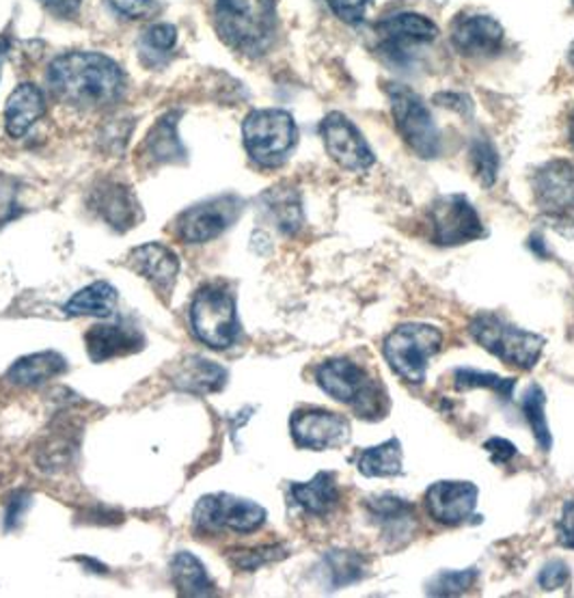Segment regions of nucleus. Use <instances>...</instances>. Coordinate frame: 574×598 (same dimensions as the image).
I'll list each match as a JSON object with an SVG mask.
<instances>
[{
  "mask_svg": "<svg viewBox=\"0 0 574 598\" xmlns=\"http://www.w3.org/2000/svg\"><path fill=\"white\" fill-rule=\"evenodd\" d=\"M133 268L144 275L149 284H153L158 290L169 292L173 290V284L180 273V260L177 255L160 244V242H147L144 246L133 251Z\"/></svg>",
  "mask_w": 574,
  "mask_h": 598,
  "instance_id": "obj_23",
  "label": "nucleus"
},
{
  "mask_svg": "<svg viewBox=\"0 0 574 598\" xmlns=\"http://www.w3.org/2000/svg\"><path fill=\"white\" fill-rule=\"evenodd\" d=\"M171 384L195 395L218 393L227 384V370L210 359L193 355L171 372Z\"/></svg>",
  "mask_w": 574,
  "mask_h": 598,
  "instance_id": "obj_24",
  "label": "nucleus"
},
{
  "mask_svg": "<svg viewBox=\"0 0 574 598\" xmlns=\"http://www.w3.org/2000/svg\"><path fill=\"white\" fill-rule=\"evenodd\" d=\"M7 50H9L7 39H0V68H2V61H4V57H7Z\"/></svg>",
  "mask_w": 574,
  "mask_h": 598,
  "instance_id": "obj_49",
  "label": "nucleus"
},
{
  "mask_svg": "<svg viewBox=\"0 0 574 598\" xmlns=\"http://www.w3.org/2000/svg\"><path fill=\"white\" fill-rule=\"evenodd\" d=\"M289 499L309 517L324 519L333 515L342 499L335 473L320 471L309 482H294L289 486Z\"/></svg>",
  "mask_w": 574,
  "mask_h": 598,
  "instance_id": "obj_21",
  "label": "nucleus"
},
{
  "mask_svg": "<svg viewBox=\"0 0 574 598\" xmlns=\"http://www.w3.org/2000/svg\"><path fill=\"white\" fill-rule=\"evenodd\" d=\"M320 135L329 156L346 171L365 173L374 166L376 156L359 128L344 113H329L320 124Z\"/></svg>",
  "mask_w": 574,
  "mask_h": 598,
  "instance_id": "obj_14",
  "label": "nucleus"
},
{
  "mask_svg": "<svg viewBox=\"0 0 574 598\" xmlns=\"http://www.w3.org/2000/svg\"><path fill=\"white\" fill-rule=\"evenodd\" d=\"M569 139H571V146H573L574 150V108L573 115H571V122H569Z\"/></svg>",
  "mask_w": 574,
  "mask_h": 598,
  "instance_id": "obj_50",
  "label": "nucleus"
},
{
  "mask_svg": "<svg viewBox=\"0 0 574 598\" xmlns=\"http://www.w3.org/2000/svg\"><path fill=\"white\" fill-rule=\"evenodd\" d=\"M378 50L393 66H409L415 59V48L432 44L438 37V26L428 15L402 11L387 15L374 24Z\"/></svg>",
  "mask_w": 574,
  "mask_h": 598,
  "instance_id": "obj_9",
  "label": "nucleus"
},
{
  "mask_svg": "<svg viewBox=\"0 0 574 598\" xmlns=\"http://www.w3.org/2000/svg\"><path fill=\"white\" fill-rule=\"evenodd\" d=\"M119 295L108 281H95L80 292H76L72 299L64 304V311L72 318H111L117 309Z\"/></svg>",
  "mask_w": 574,
  "mask_h": 598,
  "instance_id": "obj_30",
  "label": "nucleus"
},
{
  "mask_svg": "<svg viewBox=\"0 0 574 598\" xmlns=\"http://www.w3.org/2000/svg\"><path fill=\"white\" fill-rule=\"evenodd\" d=\"M175 42H177L175 26H171V24H156L149 31H145L141 46H144L145 55L164 57L167 53L173 50Z\"/></svg>",
  "mask_w": 574,
  "mask_h": 598,
  "instance_id": "obj_37",
  "label": "nucleus"
},
{
  "mask_svg": "<svg viewBox=\"0 0 574 598\" xmlns=\"http://www.w3.org/2000/svg\"><path fill=\"white\" fill-rule=\"evenodd\" d=\"M443 346V333L422 322L395 326L382 342V355L391 372L409 384H424L431 359Z\"/></svg>",
  "mask_w": 574,
  "mask_h": 598,
  "instance_id": "obj_5",
  "label": "nucleus"
},
{
  "mask_svg": "<svg viewBox=\"0 0 574 598\" xmlns=\"http://www.w3.org/2000/svg\"><path fill=\"white\" fill-rule=\"evenodd\" d=\"M31 495L28 493H15L9 502H7V510H4V529H13L18 527L22 517L26 515V510L31 508Z\"/></svg>",
  "mask_w": 574,
  "mask_h": 598,
  "instance_id": "obj_41",
  "label": "nucleus"
},
{
  "mask_svg": "<svg viewBox=\"0 0 574 598\" xmlns=\"http://www.w3.org/2000/svg\"><path fill=\"white\" fill-rule=\"evenodd\" d=\"M215 20L231 48L262 55L277 33V0H216Z\"/></svg>",
  "mask_w": 574,
  "mask_h": 598,
  "instance_id": "obj_2",
  "label": "nucleus"
},
{
  "mask_svg": "<svg viewBox=\"0 0 574 598\" xmlns=\"http://www.w3.org/2000/svg\"><path fill=\"white\" fill-rule=\"evenodd\" d=\"M46 113V97L33 82L15 87L4 104V128L11 139L24 137Z\"/></svg>",
  "mask_w": 574,
  "mask_h": 598,
  "instance_id": "obj_22",
  "label": "nucleus"
},
{
  "mask_svg": "<svg viewBox=\"0 0 574 598\" xmlns=\"http://www.w3.org/2000/svg\"><path fill=\"white\" fill-rule=\"evenodd\" d=\"M469 162H471L475 180L484 188H493L500 177V166H502L500 151L493 146V141L486 137H475L469 148Z\"/></svg>",
  "mask_w": 574,
  "mask_h": 598,
  "instance_id": "obj_33",
  "label": "nucleus"
},
{
  "mask_svg": "<svg viewBox=\"0 0 574 598\" xmlns=\"http://www.w3.org/2000/svg\"><path fill=\"white\" fill-rule=\"evenodd\" d=\"M369 0H329L331 11L346 24L357 26L365 20V9Z\"/></svg>",
  "mask_w": 574,
  "mask_h": 598,
  "instance_id": "obj_40",
  "label": "nucleus"
},
{
  "mask_svg": "<svg viewBox=\"0 0 574 598\" xmlns=\"http://www.w3.org/2000/svg\"><path fill=\"white\" fill-rule=\"evenodd\" d=\"M573 2H574V0H573Z\"/></svg>",
  "mask_w": 574,
  "mask_h": 598,
  "instance_id": "obj_52",
  "label": "nucleus"
},
{
  "mask_svg": "<svg viewBox=\"0 0 574 598\" xmlns=\"http://www.w3.org/2000/svg\"><path fill=\"white\" fill-rule=\"evenodd\" d=\"M177 119H180V113H169L151 128L144 150L145 156L153 164L186 160V148L182 146V141L177 137Z\"/></svg>",
  "mask_w": 574,
  "mask_h": 598,
  "instance_id": "obj_28",
  "label": "nucleus"
},
{
  "mask_svg": "<svg viewBox=\"0 0 574 598\" xmlns=\"http://www.w3.org/2000/svg\"><path fill=\"white\" fill-rule=\"evenodd\" d=\"M287 555L286 547L282 544H268V547H257V549H249V551H236L229 555L231 564L238 568V571H246V573H253L271 562H277V560H284Z\"/></svg>",
  "mask_w": 574,
  "mask_h": 598,
  "instance_id": "obj_36",
  "label": "nucleus"
},
{
  "mask_svg": "<svg viewBox=\"0 0 574 598\" xmlns=\"http://www.w3.org/2000/svg\"><path fill=\"white\" fill-rule=\"evenodd\" d=\"M193 521L202 531L231 529L236 533H253L266 524V510L229 493H213L199 499Z\"/></svg>",
  "mask_w": 574,
  "mask_h": 598,
  "instance_id": "obj_12",
  "label": "nucleus"
},
{
  "mask_svg": "<svg viewBox=\"0 0 574 598\" xmlns=\"http://www.w3.org/2000/svg\"><path fill=\"white\" fill-rule=\"evenodd\" d=\"M115 13L126 15L128 20H151L162 11V2L158 0H106Z\"/></svg>",
  "mask_w": 574,
  "mask_h": 598,
  "instance_id": "obj_39",
  "label": "nucleus"
},
{
  "mask_svg": "<svg viewBox=\"0 0 574 598\" xmlns=\"http://www.w3.org/2000/svg\"><path fill=\"white\" fill-rule=\"evenodd\" d=\"M53 13H59V15H72L78 9H80V2L82 0H42Z\"/></svg>",
  "mask_w": 574,
  "mask_h": 598,
  "instance_id": "obj_46",
  "label": "nucleus"
},
{
  "mask_svg": "<svg viewBox=\"0 0 574 598\" xmlns=\"http://www.w3.org/2000/svg\"><path fill=\"white\" fill-rule=\"evenodd\" d=\"M289 433L294 444L300 449L326 451L342 448L351 441V422L324 409H305L296 411L289 419Z\"/></svg>",
  "mask_w": 574,
  "mask_h": 598,
  "instance_id": "obj_13",
  "label": "nucleus"
},
{
  "mask_svg": "<svg viewBox=\"0 0 574 598\" xmlns=\"http://www.w3.org/2000/svg\"><path fill=\"white\" fill-rule=\"evenodd\" d=\"M244 212L238 195H220L184 210L175 219V235L186 244H206L222 235Z\"/></svg>",
  "mask_w": 574,
  "mask_h": 598,
  "instance_id": "obj_11",
  "label": "nucleus"
},
{
  "mask_svg": "<svg viewBox=\"0 0 574 598\" xmlns=\"http://www.w3.org/2000/svg\"><path fill=\"white\" fill-rule=\"evenodd\" d=\"M426 221L432 242L438 246H460L489 235L475 206L464 195H443L434 199Z\"/></svg>",
  "mask_w": 574,
  "mask_h": 598,
  "instance_id": "obj_10",
  "label": "nucleus"
},
{
  "mask_svg": "<svg viewBox=\"0 0 574 598\" xmlns=\"http://www.w3.org/2000/svg\"><path fill=\"white\" fill-rule=\"evenodd\" d=\"M520 409H523V415L527 419V426L529 430L533 433V439L538 444V448L542 451H551L553 448V435H551V428H549V422H547V395H544V389L540 384H529L523 393V400H520Z\"/></svg>",
  "mask_w": 574,
  "mask_h": 598,
  "instance_id": "obj_32",
  "label": "nucleus"
},
{
  "mask_svg": "<svg viewBox=\"0 0 574 598\" xmlns=\"http://www.w3.org/2000/svg\"><path fill=\"white\" fill-rule=\"evenodd\" d=\"M434 104L445 106V108H451V111H456V113H460V115H469V113L473 111V102H471V97L464 95V93H451V91L438 93V95H434Z\"/></svg>",
  "mask_w": 574,
  "mask_h": 598,
  "instance_id": "obj_45",
  "label": "nucleus"
},
{
  "mask_svg": "<svg viewBox=\"0 0 574 598\" xmlns=\"http://www.w3.org/2000/svg\"><path fill=\"white\" fill-rule=\"evenodd\" d=\"M84 346L89 359L95 364H104L117 357L135 355L144 350V335L135 326L126 324H95L84 335Z\"/></svg>",
  "mask_w": 574,
  "mask_h": 598,
  "instance_id": "obj_20",
  "label": "nucleus"
},
{
  "mask_svg": "<svg viewBox=\"0 0 574 598\" xmlns=\"http://www.w3.org/2000/svg\"><path fill=\"white\" fill-rule=\"evenodd\" d=\"M357 469L365 478H395L404 473V453L398 437L376 446L363 449L357 458Z\"/></svg>",
  "mask_w": 574,
  "mask_h": 598,
  "instance_id": "obj_31",
  "label": "nucleus"
},
{
  "mask_svg": "<svg viewBox=\"0 0 574 598\" xmlns=\"http://www.w3.org/2000/svg\"><path fill=\"white\" fill-rule=\"evenodd\" d=\"M480 491L473 482L443 480L426 491V510L436 524L458 527L475 517Z\"/></svg>",
  "mask_w": 574,
  "mask_h": 598,
  "instance_id": "obj_18",
  "label": "nucleus"
},
{
  "mask_svg": "<svg viewBox=\"0 0 574 598\" xmlns=\"http://www.w3.org/2000/svg\"><path fill=\"white\" fill-rule=\"evenodd\" d=\"M505 31L493 15L467 13L451 22V46L458 55L471 59L495 57L503 50Z\"/></svg>",
  "mask_w": 574,
  "mask_h": 598,
  "instance_id": "obj_16",
  "label": "nucleus"
},
{
  "mask_svg": "<svg viewBox=\"0 0 574 598\" xmlns=\"http://www.w3.org/2000/svg\"><path fill=\"white\" fill-rule=\"evenodd\" d=\"M454 387L458 391L467 389H489L497 393L502 400H512L516 380L514 378H503V376L493 375V372H480V370H469L460 368L454 372Z\"/></svg>",
  "mask_w": 574,
  "mask_h": 598,
  "instance_id": "obj_34",
  "label": "nucleus"
},
{
  "mask_svg": "<svg viewBox=\"0 0 574 598\" xmlns=\"http://www.w3.org/2000/svg\"><path fill=\"white\" fill-rule=\"evenodd\" d=\"M91 208L102 217V221L117 231H128L141 221V206L135 193L119 182H100L89 197Z\"/></svg>",
  "mask_w": 574,
  "mask_h": 598,
  "instance_id": "obj_19",
  "label": "nucleus"
},
{
  "mask_svg": "<svg viewBox=\"0 0 574 598\" xmlns=\"http://www.w3.org/2000/svg\"><path fill=\"white\" fill-rule=\"evenodd\" d=\"M20 204H18V191L13 186H0V227L11 223L20 217Z\"/></svg>",
  "mask_w": 574,
  "mask_h": 598,
  "instance_id": "obj_43",
  "label": "nucleus"
},
{
  "mask_svg": "<svg viewBox=\"0 0 574 598\" xmlns=\"http://www.w3.org/2000/svg\"><path fill=\"white\" fill-rule=\"evenodd\" d=\"M484 449H486V453L491 456V460H493L497 467L507 464V462H509L512 458H516V453H518L516 446H514L512 441H507V439H502V437L489 439V441L484 444Z\"/></svg>",
  "mask_w": 574,
  "mask_h": 598,
  "instance_id": "obj_44",
  "label": "nucleus"
},
{
  "mask_svg": "<svg viewBox=\"0 0 574 598\" xmlns=\"http://www.w3.org/2000/svg\"><path fill=\"white\" fill-rule=\"evenodd\" d=\"M365 510L389 547H404L409 540H413L420 527L417 508L398 495L384 493L367 497Z\"/></svg>",
  "mask_w": 574,
  "mask_h": 598,
  "instance_id": "obj_17",
  "label": "nucleus"
},
{
  "mask_svg": "<svg viewBox=\"0 0 574 598\" xmlns=\"http://www.w3.org/2000/svg\"><path fill=\"white\" fill-rule=\"evenodd\" d=\"M478 568L462 571H440L426 584V593L432 597H458L469 593L478 582Z\"/></svg>",
  "mask_w": 574,
  "mask_h": 598,
  "instance_id": "obj_35",
  "label": "nucleus"
},
{
  "mask_svg": "<svg viewBox=\"0 0 574 598\" xmlns=\"http://www.w3.org/2000/svg\"><path fill=\"white\" fill-rule=\"evenodd\" d=\"M242 139L251 160L264 169L282 166L298 143L294 117L282 108L253 111L242 124Z\"/></svg>",
  "mask_w": 574,
  "mask_h": 598,
  "instance_id": "obj_6",
  "label": "nucleus"
},
{
  "mask_svg": "<svg viewBox=\"0 0 574 598\" xmlns=\"http://www.w3.org/2000/svg\"><path fill=\"white\" fill-rule=\"evenodd\" d=\"M171 579L182 597H210L215 584L202 560L188 551H180L171 562Z\"/></svg>",
  "mask_w": 574,
  "mask_h": 598,
  "instance_id": "obj_29",
  "label": "nucleus"
},
{
  "mask_svg": "<svg viewBox=\"0 0 574 598\" xmlns=\"http://www.w3.org/2000/svg\"><path fill=\"white\" fill-rule=\"evenodd\" d=\"M322 575L329 590H342L367 577L369 562L359 551L333 549L322 555Z\"/></svg>",
  "mask_w": 574,
  "mask_h": 598,
  "instance_id": "obj_25",
  "label": "nucleus"
},
{
  "mask_svg": "<svg viewBox=\"0 0 574 598\" xmlns=\"http://www.w3.org/2000/svg\"><path fill=\"white\" fill-rule=\"evenodd\" d=\"M191 326L195 337L213 350H227L240 335L236 299L222 286L202 288L191 304Z\"/></svg>",
  "mask_w": 574,
  "mask_h": 598,
  "instance_id": "obj_8",
  "label": "nucleus"
},
{
  "mask_svg": "<svg viewBox=\"0 0 574 598\" xmlns=\"http://www.w3.org/2000/svg\"><path fill=\"white\" fill-rule=\"evenodd\" d=\"M469 335L503 364L523 372L538 366L547 344L542 335L514 326L497 313H478L469 324Z\"/></svg>",
  "mask_w": 574,
  "mask_h": 598,
  "instance_id": "obj_4",
  "label": "nucleus"
},
{
  "mask_svg": "<svg viewBox=\"0 0 574 598\" xmlns=\"http://www.w3.org/2000/svg\"><path fill=\"white\" fill-rule=\"evenodd\" d=\"M53 93L76 108H108L124 97L126 76L100 53H68L48 68Z\"/></svg>",
  "mask_w": 574,
  "mask_h": 598,
  "instance_id": "obj_1",
  "label": "nucleus"
},
{
  "mask_svg": "<svg viewBox=\"0 0 574 598\" xmlns=\"http://www.w3.org/2000/svg\"><path fill=\"white\" fill-rule=\"evenodd\" d=\"M262 206L266 215L273 219V223L277 225V229L286 235L298 233L305 223L300 193L289 184H279L266 191L262 195Z\"/></svg>",
  "mask_w": 574,
  "mask_h": 598,
  "instance_id": "obj_26",
  "label": "nucleus"
},
{
  "mask_svg": "<svg viewBox=\"0 0 574 598\" xmlns=\"http://www.w3.org/2000/svg\"><path fill=\"white\" fill-rule=\"evenodd\" d=\"M68 370V361L59 353H37L18 359L9 372L7 380L15 387H39Z\"/></svg>",
  "mask_w": 574,
  "mask_h": 598,
  "instance_id": "obj_27",
  "label": "nucleus"
},
{
  "mask_svg": "<svg viewBox=\"0 0 574 598\" xmlns=\"http://www.w3.org/2000/svg\"><path fill=\"white\" fill-rule=\"evenodd\" d=\"M569 59H571V64L574 66V42L573 46H571V53H569Z\"/></svg>",
  "mask_w": 574,
  "mask_h": 598,
  "instance_id": "obj_51",
  "label": "nucleus"
},
{
  "mask_svg": "<svg viewBox=\"0 0 574 598\" xmlns=\"http://www.w3.org/2000/svg\"><path fill=\"white\" fill-rule=\"evenodd\" d=\"M384 87L395 128L404 143L424 160L438 158L443 151L440 130L422 95L402 82H387Z\"/></svg>",
  "mask_w": 574,
  "mask_h": 598,
  "instance_id": "obj_7",
  "label": "nucleus"
},
{
  "mask_svg": "<svg viewBox=\"0 0 574 598\" xmlns=\"http://www.w3.org/2000/svg\"><path fill=\"white\" fill-rule=\"evenodd\" d=\"M558 540L564 549L574 551V499H569L562 508V517L555 524Z\"/></svg>",
  "mask_w": 574,
  "mask_h": 598,
  "instance_id": "obj_42",
  "label": "nucleus"
},
{
  "mask_svg": "<svg viewBox=\"0 0 574 598\" xmlns=\"http://www.w3.org/2000/svg\"><path fill=\"white\" fill-rule=\"evenodd\" d=\"M529 249L538 255V257H549L551 253H549V249H547V244H544V238L542 235H538V233H533L531 238H529Z\"/></svg>",
  "mask_w": 574,
  "mask_h": 598,
  "instance_id": "obj_47",
  "label": "nucleus"
},
{
  "mask_svg": "<svg viewBox=\"0 0 574 598\" xmlns=\"http://www.w3.org/2000/svg\"><path fill=\"white\" fill-rule=\"evenodd\" d=\"M76 562H80L82 566L91 568V573H97V575H102V573H108V568H106L104 564H100V562H95V560H91V557H76Z\"/></svg>",
  "mask_w": 574,
  "mask_h": 598,
  "instance_id": "obj_48",
  "label": "nucleus"
},
{
  "mask_svg": "<svg viewBox=\"0 0 574 598\" xmlns=\"http://www.w3.org/2000/svg\"><path fill=\"white\" fill-rule=\"evenodd\" d=\"M315 382L326 395L351 406L360 419L376 422L387 413V389L353 359L335 357L320 364Z\"/></svg>",
  "mask_w": 574,
  "mask_h": 598,
  "instance_id": "obj_3",
  "label": "nucleus"
},
{
  "mask_svg": "<svg viewBox=\"0 0 574 598\" xmlns=\"http://www.w3.org/2000/svg\"><path fill=\"white\" fill-rule=\"evenodd\" d=\"M571 577H573L571 566L564 560H551L542 566V571L538 575V584L542 590L553 593V590L566 588L571 584Z\"/></svg>",
  "mask_w": 574,
  "mask_h": 598,
  "instance_id": "obj_38",
  "label": "nucleus"
},
{
  "mask_svg": "<svg viewBox=\"0 0 574 598\" xmlns=\"http://www.w3.org/2000/svg\"><path fill=\"white\" fill-rule=\"evenodd\" d=\"M536 204L553 219L574 215V162L566 158L544 162L531 177Z\"/></svg>",
  "mask_w": 574,
  "mask_h": 598,
  "instance_id": "obj_15",
  "label": "nucleus"
}]
</instances>
